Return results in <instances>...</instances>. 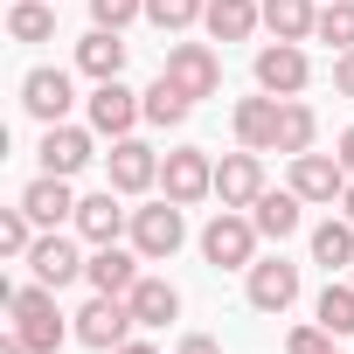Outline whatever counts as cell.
I'll list each match as a JSON object with an SVG mask.
<instances>
[{
	"mask_svg": "<svg viewBox=\"0 0 354 354\" xmlns=\"http://www.w3.org/2000/svg\"><path fill=\"white\" fill-rule=\"evenodd\" d=\"M8 313H15V333L28 340V354H56V347L77 333V326H63L49 285H15V292H8Z\"/></svg>",
	"mask_w": 354,
	"mask_h": 354,
	"instance_id": "1",
	"label": "cell"
},
{
	"mask_svg": "<svg viewBox=\"0 0 354 354\" xmlns=\"http://www.w3.org/2000/svg\"><path fill=\"white\" fill-rule=\"evenodd\" d=\"M202 257H209L216 271H250V264H257V223H250L243 209H216L209 230H202Z\"/></svg>",
	"mask_w": 354,
	"mask_h": 354,
	"instance_id": "2",
	"label": "cell"
},
{
	"mask_svg": "<svg viewBox=\"0 0 354 354\" xmlns=\"http://www.w3.org/2000/svg\"><path fill=\"white\" fill-rule=\"evenodd\" d=\"M132 326H139L132 299H111V292H91V306L77 313V340L97 347V354H118V347L132 340Z\"/></svg>",
	"mask_w": 354,
	"mask_h": 354,
	"instance_id": "3",
	"label": "cell"
},
{
	"mask_svg": "<svg viewBox=\"0 0 354 354\" xmlns=\"http://www.w3.org/2000/svg\"><path fill=\"white\" fill-rule=\"evenodd\" d=\"M181 243H188V216H181V202H146V209H132V250H139L146 264L174 257Z\"/></svg>",
	"mask_w": 354,
	"mask_h": 354,
	"instance_id": "4",
	"label": "cell"
},
{
	"mask_svg": "<svg viewBox=\"0 0 354 354\" xmlns=\"http://www.w3.org/2000/svg\"><path fill=\"white\" fill-rule=\"evenodd\" d=\"M160 188H167V202H181V209L209 202V195H216V160H209L202 146L167 153V160H160Z\"/></svg>",
	"mask_w": 354,
	"mask_h": 354,
	"instance_id": "5",
	"label": "cell"
},
{
	"mask_svg": "<svg viewBox=\"0 0 354 354\" xmlns=\"http://www.w3.org/2000/svg\"><path fill=\"white\" fill-rule=\"evenodd\" d=\"M160 77H174L188 97H216V91H223V63H216V49H209V42H167Z\"/></svg>",
	"mask_w": 354,
	"mask_h": 354,
	"instance_id": "6",
	"label": "cell"
},
{
	"mask_svg": "<svg viewBox=\"0 0 354 354\" xmlns=\"http://www.w3.org/2000/svg\"><path fill=\"white\" fill-rule=\"evenodd\" d=\"M21 264L35 271V285L63 292V285H77V278H84V264H91V257H77V243H70L63 230H42V236H35V250H28Z\"/></svg>",
	"mask_w": 354,
	"mask_h": 354,
	"instance_id": "7",
	"label": "cell"
},
{
	"mask_svg": "<svg viewBox=\"0 0 354 354\" xmlns=\"http://www.w3.org/2000/svg\"><path fill=\"white\" fill-rule=\"evenodd\" d=\"M347 181H354V174L340 167V153H299V160H292V195H299V202H326V209H333V202L347 195Z\"/></svg>",
	"mask_w": 354,
	"mask_h": 354,
	"instance_id": "8",
	"label": "cell"
},
{
	"mask_svg": "<svg viewBox=\"0 0 354 354\" xmlns=\"http://www.w3.org/2000/svg\"><path fill=\"white\" fill-rule=\"evenodd\" d=\"M160 160H167V153H153V146H146V139H132V132H125V139H111V153H104L111 188H118V195H146V188L160 181Z\"/></svg>",
	"mask_w": 354,
	"mask_h": 354,
	"instance_id": "9",
	"label": "cell"
},
{
	"mask_svg": "<svg viewBox=\"0 0 354 354\" xmlns=\"http://www.w3.org/2000/svg\"><path fill=\"white\" fill-rule=\"evenodd\" d=\"M97 132L91 125H42V174H63V181H70V174H84L91 160H97V146H91Z\"/></svg>",
	"mask_w": 354,
	"mask_h": 354,
	"instance_id": "10",
	"label": "cell"
},
{
	"mask_svg": "<svg viewBox=\"0 0 354 354\" xmlns=\"http://www.w3.org/2000/svg\"><path fill=\"white\" fill-rule=\"evenodd\" d=\"M306 77H313V63H306L299 42H264V49H257V91H271V97H299Z\"/></svg>",
	"mask_w": 354,
	"mask_h": 354,
	"instance_id": "11",
	"label": "cell"
},
{
	"mask_svg": "<svg viewBox=\"0 0 354 354\" xmlns=\"http://www.w3.org/2000/svg\"><path fill=\"white\" fill-rule=\"evenodd\" d=\"M70 104H77L70 70H28V77H21V111H28V118L63 125V118H70Z\"/></svg>",
	"mask_w": 354,
	"mask_h": 354,
	"instance_id": "12",
	"label": "cell"
},
{
	"mask_svg": "<svg viewBox=\"0 0 354 354\" xmlns=\"http://www.w3.org/2000/svg\"><path fill=\"white\" fill-rule=\"evenodd\" d=\"M139 118H146V91H125L118 77L91 91V132H104V139H125Z\"/></svg>",
	"mask_w": 354,
	"mask_h": 354,
	"instance_id": "13",
	"label": "cell"
},
{
	"mask_svg": "<svg viewBox=\"0 0 354 354\" xmlns=\"http://www.w3.org/2000/svg\"><path fill=\"white\" fill-rule=\"evenodd\" d=\"M257 195H264V160L243 146V153H223L216 160V202L223 209H257Z\"/></svg>",
	"mask_w": 354,
	"mask_h": 354,
	"instance_id": "14",
	"label": "cell"
},
{
	"mask_svg": "<svg viewBox=\"0 0 354 354\" xmlns=\"http://www.w3.org/2000/svg\"><path fill=\"white\" fill-rule=\"evenodd\" d=\"M243 292H250L257 313H292V299H299V264H285V257H257L250 278H243Z\"/></svg>",
	"mask_w": 354,
	"mask_h": 354,
	"instance_id": "15",
	"label": "cell"
},
{
	"mask_svg": "<svg viewBox=\"0 0 354 354\" xmlns=\"http://www.w3.org/2000/svg\"><path fill=\"white\" fill-rule=\"evenodd\" d=\"M139 264H146L139 250H118V243H97V250H91V264H84V285H91V292H111V299H125V292H132V285L146 278Z\"/></svg>",
	"mask_w": 354,
	"mask_h": 354,
	"instance_id": "16",
	"label": "cell"
},
{
	"mask_svg": "<svg viewBox=\"0 0 354 354\" xmlns=\"http://www.w3.org/2000/svg\"><path fill=\"white\" fill-rule=\"evenodd\" d=\"M21 209L35 216V230H63V223H77V195H70L63 174H35V181L21 188Z\"/></svg>",
	"mask_w": 354,
	"mask_h": 354,
	"instance_id": "17",
	"label": "cell"
},
{
	"mask_svg": "<svg viewBox=\"0 0 354 354\" xmlns=\"http://www.w3.org/2000/svg\"><path fill=\"white\" fill-rule=\"evenodd\" d=\"M125 230H132V209H118V188L77 202V236H84V243H118Z\"/></svg>",
	"mask_w": 354,
	"mask_h": 354,
	"instance_id": "18",
	"label": "cell"
},
{
	"mask_svg": "<svg viewBox=\"0 0 354 354\" xmlns=\"http://www.w3.org/2000/svg\"><path fill=\"white\" fill-rule=\"evenodd\" d=\"M77 70H84L91 84L125 77V42H118V28H91V35L77 42Z\"/></svg>",
	"mask_w": 354,
	"mask_h": 354,
	"instance_id": "19",
	"label": "cell"
},
{
	"mask_svg": "<svg viewBox=\"0 0 354 354\" xmlns=\"http://www.w3.org/2000/svg\"><path fill=\"white\" fill-rule=\"evenodd\" d=\"M278 104H285V97H271V91H264V97H243V104H236V146L271 153V146H278Z\"/></svg>",
	"mask_w": 354,
	"mask_h": 354,
	"instance_id": "20",
	"label": "cell"
},
{
	"mask_svg": "<svg viewBox=\"0 0 354 354\" xmlns=\"http://www.w3.org/2000/svg\"><path fill=\"white\" fill-rule=\"evenodd\" d=\"M257 21H264V0H209V15H202V28L216 42H250Z\"/></svg>",
	"mask_w": 354,
	"mask_h": 354,
	"instance_id": "21",
	"label": "cell"
},
{
	"mask_svg": "<svg viewBox=\"0 0 354 354\" xmlns=\"http://www.w3.org/2000/svg\"><path fill=\"white\" fill-rule=\"evenodd\" d=\"M313 139H319V118H313V104L285 97V104H278V146H271V153L299 160V153H313Z\"/></svg>",
	"mask_w": 354,
	"mask_h": 354,
	"instance_id": "22",
	"label": "cell"
},
{
	"mask_svg": "<svg viewBox=\"0 0 354 354\" xmlns=\"http://www.w3.org/2000/svg\"><path fill=\"white\" fill-rule=\"evenodd\" d=\"M299 209H306V202H299L292 188H285V195H278V188H264V195H257V209H250V223H257V236L285 243V236L299 230Z\"/></svg>",
	"mask_w": 354,
	"mask_h": 354,
	"instance_id": "23",
	"label": "cell"
},
{
	"mask_svg": "<svg viewBox=\"0 0 354 354\" xmlns=\"http://www.w3.org/2000/svg\"><path fill=\"white\" fill-rule=\"evenodd\" d=\"M264 28H271V42H306L319 28V8L313 0H264Z\"/></svg>",
	"mask_w": 354,
	"mask_h": 354,
	"instance_id": "24",
	"label": "cell"
},
{
	"mask_svg": "<svg viewBox=\"0 0 354 354\" xmlns=\"http://www.w3.org/2000/svg\"><path fill=\"white\" fill-rule=\"evenodd\" d=\"M132 313H139V326H167V319H181V292H174L167 278H139L132 292Z\"/></svg>",
	"mask_w": 354,
	"mask_h": 354,
	"instance_id": "25",
	"label": "cell"
},
{
	"mask_svg": "<svg viewBox=\"0 0 354 354\" xmlns=\"http://www.w3.org/2000/svg\"><path fill=\"white\" fill-rule=\"evenodd\" d=\"M313 264H326V271H354V223H347V216H326V223L313 230Z\"/></svg>",
	"mask_w": 354,
	"mask_h": 354,
	"instance_id": "26",
	"label": "cell"
},
{
	"mask_svg": "<svg viewBox=\"0 0 354 354\" xmlns=\"http://www.w3.org/2000/svg\"><path fill=\"white\" fill-rule=\"evenodd\" d=\"M188 111H195V97L174 84V77H153V84H146V125H160V132H167V125H181Z\"/></svg>",
	"mask_w": 354,
	"mask_h": 354,
	"instance_id": "27",
	"label": "cell"
},
{
	"mask_svg": "<svg viewBox=\"0 0 354 354\" xmlns=\"http://www.w3.org/2000/svg\"><path fill=\"white\" fill-rule=\"evenodd\" d=\"M8 35L15 42H49L56 35V8H49V0H15V8H8Z\"/></svg>",
	"mask_w": 354,
	"mask_h": 354,
	"instance_id": "28",
	"label": "cell"
},
{
	"mask_svg": "<svg viewBox=\"0 0 354 354\" xmlns=\"http://www.w3.org/2000/svg\"><path fill=\"white\" fill-rule=\"evenodd\" d=\"M313 319H319L333 340H340V333H354V278H347V285H326V292H319V306H313Z\"/></svg>",
	"mask_w": 354,
	"mask_h": 354,
	"instance_id": "29",
	"label": "cell"
},
{
	"mask_svg": "<svg viewBox=\"0 0 354 354\" xmlns=\"http://www.w3.org/2000/svg\"><path fill=\"white\" fill-rule=\"evenodd\" d=\"M209 15V0H146V21L160 28V35H181V28H195Z\"/></svg>",
	"mask_w": 354,
	"mask_h": 354,
	"instance_id": "30",
	"label": "cell"
},
{
	"mask_svg": "<svg viewBox=\"0 0 354 354\" xmlns=\"http://www.w3.org/2000/svg\"><path fill=\"white\" fill-rule=\"evenodd\" d=\"M313 35H319V42H333V49H354V0H326Z\"/></svg>",
	"mask_w": 354,
	"mask_h": 354,
	"instance_id": "31",
	"label": "cell"
},
{
	"mask_svg": "<svg viewBox=\"0 0 354 354\" xmlns=\"http://www.w3.org/2000/svg\"><path fill=\"white\" fill-rule=\"evenodd\" d=\"M0 250H8V257H28V250H35V216H28V209H8V216H0Z\"/></svg>",
	"mask_w": 354,
	"mask_h": 354,
	"instance_id": "32",
	"label": "cell"
},
{
	"mask_svg": "<svg viewBox=\"0 0 354 354\" xmlns=\"http://www.w3.org/2000/svg\"><path fill=\"white\" fill-rule=\"evenodd\" d=\"M146 15V0H91V21L97 28H118L125 35V21H139Z\"/></svg>",
	"mask_w": 354,
	"mask_h": 354,
	"instance_id": "33",
	"label": "cell"
},
{
	"mask_svg": "<svg viewBox=\"0 0 354 354\" xmlns=\"http://www.w3.org/2000/svg\"><path fill=\"white\" fill-rule=\"evenodd\" d=\"M285 354H333V333L313 319V326H292V340H285Z\"/></svg>",
	"mask_w": 354,
	"mask_h": 354,
	"instance_id": "34",
	"label": "cell"
},
{
	"mask_svg": "<svg viewBox=\"0 0 354 354\" xmlns=\"http://www.w3.org/2000/svg\"><path fill=\"white\" fill-rule=\"evenodd\" d=\"M333 91H340V97H354V49H340V56H333Z\"/></svg>",
	"mask_w": 354,
	"mask_h": 354,
	"instance_id": "35",
	"label": "cell"
},
{
	"mask_svg": "<svg viewBox=\"0 0 354 354\" xmlns=\"http://www.w3.org/2000/svg\"><path fill=\"white\" fill-rule=\"evenodd\" d=\"M174 354H223V340H216V333H181Z\"/></svg>",
	"mask_w": 354,
	"mask_h": 354,
	"instance_id": "36",
	"label": "cell"
},
{
	"mask_svg": "<svg viewBox=\"0 0 354 354\" xmlns=\"http://www.w3.org/2000/svg\"><path fill=\"white\" fill-rule=\"evenodd\" d=\"M340 167H347V174H354V125H347V132H340Z\"/></svg>",
	"mask_w": 354,
	"mask_h": 354,
	"instance_id": "37",
	"label": "cell"
},
{
	"mask_svg": "<svg viewBox=\"0 0 354 354\" xmlns=\"http://www.w3.org/2000/svg\"><path fill=\"white\" fill-rule=\"evenodd\" d=\"M118 354H160V347H153V340H125Z\"/></svg>",
	"mask_w": 354,
	"mask_h": 354,
	"instance_id": "38",
	"label": "cell"
},
{
	"mask_svg": "<svg viewBox=\"0 0 354 354\" xmlns=\"http://www.w3.org/2000/svg\"><path fill=\"white\" fill-rule=\"evenodd\" d=\"M340 216H347V223H354V181H347V195H340Z\"/></svg>",
	"mask_w": 354,
	"mask_h": 354,
	"instance_id": "39",
	"label": "cell"
},
{
	"mask_svg": "<svg viewBox=\"0 0 354 354\" xmlns=\"http://www.w3.org/2000/svg\"><path fill=\"white\" fill-rule=\"evenodd\" d=\"M0 354H28V340H21V333H15V340H8V347H0Z\"/></svg>",
	"mask_w": 354,
	"mask_h": 354,
	"instance_id": "40",
	"label": "cell"
}]
</instances>
